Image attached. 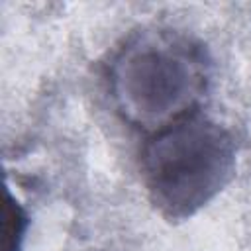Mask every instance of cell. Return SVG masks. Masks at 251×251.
<instances>
[{
    "label": "cell",
    "instance_id": "obj_2",
    "mask_svg": "<svg viewBox=\"0 0 251 251\" xmlns=\"http://www.w3.org/2000/svg\"><path fill=\"white\" fill-rule=\"evenodd\" d=\"M233 135L200 112L151 133L141 175L157 212L180 222L210 204L235 173Z\"/></svg>",
    "mask_w": 251,
    "mask_h": 251
},
{
    "label": "cell",
    "instance_id": "obj_1",
    "mask_svg": "<svg viewBox=\"0 0 251 251\" xmlns=\"http://www.w3.org/2000/svg\"><path fill=\"white\" fill-rule=\"evenodd\" d=\"M108 84L118 114L155 133L198 112L210 84L200 43L175 29L133 33L114 55Z\"/></svg>",
    "mask_w": 251,
    "mask_h": 251
},
{
    "label": "cell",
    "instance_id": "obj_3",
    "mask_svg": "<svg viewBox=\"0 0 251 251\" xmlns=\"http://www.w3.org/2000/svg\"><path fill=\"white\" fill-rule=\"evenodd\" d=\"M27 231V214L22 204L8 192L4 210V251H20Z\"/></svg>",
    "mask_w": 251,
    "mask_h": 251
}]
</instances>
